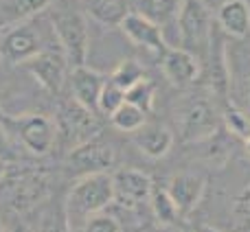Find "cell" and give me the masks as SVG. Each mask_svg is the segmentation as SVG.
Returning <instances> with one entry per match:
<instances>
[{
	"label": "cell",
	"instance_id": "obj_1",
	"mask_svg": "<svg viewBox=\"0 0 250 232\" xmlns=\"http://www.w3.org/2000/svg\"><path fill=\"white\" fill-rule=\"evenodd\" d=\"M114 204V180L110 173H92L77 180L66 195V221L68 228L79 232L90 217L108 211Z\"/></svg>",
	"mask_w": 250,
	"mask_h": 232
},
{
	"label": "cell",
	"instance_id": "obj_2",
	"mask_svg": "<svg viewBox=\"0 0 250 232\" xmlns=\"http://www.w3.org/2000/svg\"><path fill=\"white\" fill-rule=\"evenodd\" d=\"M51 26L68 64L73 68L86 64L88 51H90V31H88L83 13L79 9L57 7L51 16Z\"/></svg>",
	"mask_w": 250,
	"mask_h": 232
},
{
	"label": "cell",
	"instance_id": "obj_3",
	"mask_svg": "<svg viewBox=\"0 0 250 232\" xmlns=\"http://www.w3.org/2000/svg\"><path fill=\"white\" fill-rule=\"evenodd\" d=\"M176 24L180 48L193 53L195 57H202L211 48L213 24L202 0H182L176 13Z\"/></svg>",
	"mask_w": 250,
	"mask_h": 232
},
{
	"label": "cell",
	"instance_id": "obj_4",
	"mask_svg": "<svg viewBox=\"0 0 250 232\" xmlns=\"http://www.w3.org/2000/svg\"><path fill=\"white\" fill-rule=\"evenodd\" d=\"M4 127L16 136V140L26 151L35 155H46L57 142V125L44 114L7 116Z\"/></svg>",
	"mask_w": 250,
	"mask_h": 232
},
{
	"label": "cell",
	"instance_id": "obj_5",
	"mask_svg": "<svg viewBox=\"0 0 250 232\" xmlns=\"http://www.w3.org/2000/svg\"><path fill=\"white\" fill-rule=\"evenodd\" d=\"M55 125H57V140H62V145L68 151L83 145V142L95 140L101 129L95 118V112L83 108L75 99L64 101L60 105Z\"/></svg>",
	"mask_w": 250,
	"mask_h": 232
},
{
	"label": "cell",
	"instance_id": "obj_6",
	"mask_svg": "<svg viewBox=\"0 0 250 232\" xmlns=\"http://www.w3.org/2000/svg\"><path fill=\"white\" fill-rule=\"evenodd\" d=\"M33 20V18H31ZM31 20L11 22L9 29H4L2 38H0V53L13 64H22L29 57L38 55V53L46 51L48 42L44 38V31L40 24Z\"/></svg>",
	"mask_w": 250,
	"mask_h": 232
},
{
	"label": "cell",
	"instance_id": "obj_7",
	"mask_svg": "<svg viewBox=\"0 0 250 232\" xmlns=\"http://www.w3.org/2000/svg\"><path fill=\"white\" fill-rule=\"evenodd\" d=\"M182 140L187 142H202L215 136L220 127V114L215 105L207 97H191L180 110L178 116Z\"/></svg>",
	"mask_w": 250,
	"mask_h": 232
},
{
	"label": "cell",
	"instance_id": "obj_8",
	"mask_svg": "<svg viewBox=\"0 0 250 232\" xmlns=\"http://www.w3.org/2000/svg\"><path fill=\"white\" fill-rule=\"evenodd\" d=\"M22 68L40 83L46 92L57 95L64 86L66 77H68V59H66L62 48H46V51L38 53V55L29 57L22 61Z\"/></svg>",
	"mask_w": 250,
	"mask_h": 232
},
{
	"label": "cell",
	"instance_id": "obj_9",
	"mask_svg": "<svg viewBox=\"0 0 250 232\" xmlns=\"http://www.w3.org/2000/svg\"><path fill=\"white\" fill-rule=\"evenodd\" d=\"M66 162L75 175L83 177L92 175V173H108L117 162V154H114V147L105 145V142H97L95 138V140L70 149Z\"/></svg>",
	"mask_w": 250,
	"mask_h": 232
},
{
	"label": "cell",
	"instance_id": "obj_10",
	"mask_svg": "<svg viewBox=\"0 0 250 232\" xmlns=\"http://www.w3.org/2000/svg\"><path fill=\"white\" fill-rule=\"evenodd\" d=\"M112 180H114V202L119 206L134 211L143 202H149L154 182H151V177L147 173L138 171V169H119L112 175Z\"/></svg>",
	"mask_w": 250,
	"mask_h": 232
},
{
	"label": "cell",
	"instance_id": "obj_11",
	"mask_svg": "<svg viewBox=\"0 0 250 232\" xmlns=\"http://www.w3.org/2000/svg\"><path fill=\"white\" fill-rule=\"evenodd\" d=\"M160 70L169 83L176 88H187L200 77V57L185 48L165 46V51L160 53Z\"/></svg>",
	"mask_w": 250,
	"mask_h": 232
},
{
	"label": "cell",
	"instance_id": "obj_12",
	"mask_svg": "<svg viewBox=\"0 0 250 232\" xmlns=\"http://www.w3.org/2000/svg\"><path fill=\"white\" fill-rule=\"evenodd\" d=\"M119 29L123 31V35L136 46H143L151 53H163L167 42H165L163 29L158 22H154L151 18L143 16L141 11H127L121 20Z\"/></svg>",
	"mask_w": 250,
	"mask_h": 232
},
{
	"label": "cell",
	"instance_id": "obj_13",
	"mask_svg": "<svg viewBox=\"0 0 250 232\" xmlns=\"http://www.w3.org/2000/svg\"><path fill=\"white\" fill-rule=\"evenodd\" d=\"M70 81V92H73V99L77 103H82L83 108L92 110V112H99L97 105H99V95L105 86V79L101 73L88 68L86 64L83 66H75L68 75Z\"/></svg>",
	"mask_w": 250,
	"mask_h": 232
},
{
	"label": "cell",
	"instance_id": "obj_14",
	"mask_svg": "<svg viewBox=\"0 0 250 232\" xmlns=\"http://www.w3.org/2000/svg\"><path fill=\"white\" fill-rule=\"evenodd\" d=\"M169 195L173 197V202L178 204L180 213H189L193 211L200 204V199L204 197V191H207V182L200 173H178V175L171 177L169 182Z\"/></svg>",
	"mask_w": 250,
	"mask_h": 232
},
{
	"label": "cell",
	"instance_id": "obj_15",
	"mask_svg": "<svg viewBox=\"0 0 250 232\" xmlns=\"http://www.w3.org/2000/svg\"><path fill=\"white\" fill-rule=\"evenodd\" d=\"M217 24L226 35L244 39L250 35V4L246 0H226L217 9Z\"/></svg>",
	"mask_w": 250,
	"mask_h": 232
},
{
	"label": "cell",
	"instance_id": "obj_16",
	"mask_svg": "<svg viewBox=\"0 0 250 232\" xmlns=\"http://www.w3.org/2000/svg\"><path fill=\"white\" fill-rule=\"evenodd\" d=\"M134 145L138 147L143 155L151 160L165 158L173 147V134L160 125H143L138 132H134Z\"/></svg>",
	"mask_w": 250,
	"mask_h": 232
},
{
	"label": "cell",
	"instance_id": "obj_17",
	"mask_svg": "<svg viewBox=\"0 0 250 232\" xmlns=\"http://www.w3.org/2000/svg\"><path fill=\"white\" fill-rule=\"evenodd\" d=\"M44 193H46V184L40 177H22L13 184L9 202L16 208H26L31 204L40 202V197H44Z\"/></svg>",
	"mask_w": 250,
	"mask_h": 232
},
{
	"label": "cell",
	"instance_id": "obj_18",
	"mask_svg": "<svg viewBox=\"0 0 250 232\" xmlns=\"http://www.w3.org/2000/svg\"><path fill=\"white\" fill-rule=\"evenodd\" d=\"M149 206H151V213H154L156 221H158L160 226H173L178 221V217H180V208L173 202V197L169 195L167 189L151 191Z\"/></svg>",
	"mask_w": 250,
	"mask_h": 232
},
{
	"label": "cell",
	"instance_id": "obj_19",
	"mask_svg": "<svg viewBox=\"0 0 250 232\" xmlns=\"http://www.w3.org/2000/svg\"><path fill=\"white\" fill-rule=\"evenodd\" d=\"M110 123H112L119 132L134 134L147 123V112L141 108H136L134 103H127V101H125L121 108L110 116Z\"/></svg>",
	"mask_w": 250,
	"mask_h": 232
},
{
	"label": "cell",
	"instance_id": "obj_20",
	"mask_svg": "<svg viewBox=\"0 0 250 232\" xmlns=\"http://www.w3.org/2000/svg\"><path fill=\"white\" fill-rule=\"evenodd\" d=\"M88 11L101 24L119 26L125 18V13H127V9H125V4L121 0H90L88 2Z\"/></svg>",
	"mask_w": 250,
	"mask_h": 232
},
{
	"label": "cell",
	"instance_id": "obj_21",
	"mask_svg": "<svg viewBox=\"0 0 250 232\" xmlns=\"http://www.w3.org/2000/svg\"><path fill=\"white\" fill-rule=\"evenodd\" d=\"M51 4V0H4L2 11L11 22L31 20Z\"/></svg>",
	"mask_w": 250,
	"mask_h": 232
},
{
	"label": "cell",
	"instance_id": "obj_22",
	"mask_svg": "<svg viewBox=\"0 0 250 232\" xmlns=\"http://www.w3.org/2000/svg\"><path fill=\"white\" fill-rule=\"evenodd\" d=\"M143 79H145V70H143V66L138 64L136 59H123L121 64L114 68V73L110 75V81L117 83L123 90H129V88L136 86Z\"/></svg>",
	"mask_w": 250,
	"mask_h": 232
},
{
	"label": "cell",
	"instance_id": "obj_23",
	"mask_svg": "<svg viewBox=\"0 0 250 232\" xmlns=\"http://www.w3.org/2000/svg\"><path fill=\"white\" fill-rule=\"evenodd\" d=\"M154 99H156V86L147 77L143 79V81H138L136 86H132L129 90H125V101L134 103L136 108L145 110V112H151Z\"/></svg>",
	"mask_w": 250,
	"mask_h": 232
},
{
	"label": "cell",
	"instance_id": "obj_24",
	"mask_svg": "<svg viewBox=\"0 0 250 232\" xmlns=\"http://www.w3.org/2000/svg\"><path fill=\"white\" fill-rule=\"evenodd\" d=\"M178 0H141V13L151 18L154 22H167L178 13Z\"/></svg>",
	"mask_w": 250,
	"mask_h": 232
},
{
	"label": "cell",
	"instance_id": "obj_25",
	"mask_svg": "<svg viewBox=\"0 0 250 232\" xmlns=\"http://www.w3.org/2000/svg\"><path fill=\"white\" fill-rule=\"evenodd\" d=\"M222 120L226 123L229 132L235 134V136L244 138V140L250 136V116L246 110H239L235 105H226V110L222 112Z\"/></svg>",
	"mask_w": 250,
	"mask_h": 232
},
{
	"label": "cell",
	"instance_id": "obj_26",
	"mask_svg": "<svg viewBox=\"0 0 250 232\" xmlns=\"http://www.w3.org/2000/svg\"><path fill=\"white\" fill-rule=\"evenodd\" d=\"M123 103H125V90L119 88L117 83L105 81L104 90H101V95H99V105H97V110L105 116H112Z\"/></svg>",
	"mask_w": 250,
	"mask_h": 232
},
{
	"label": "cell",
	"instance_id": "obj_27",
	"mask_svg": "<svg viewBox=\"0 0 250 232\" xmlns=\"http://www.w3.org/2000/svg\"><path fill=\"white\" fill-rule=\"evenodd\" d=\"M79 232H121V221L114 215H108V213H99V215L90 217L86 224L82 226Z\"/></svg>",
	"mask_w": 250,
	"mask_h": 232
},
{
	"label": "cell",
	"instance_id": "obj_28",
	"mask_svg": "<svg viewBox=\"0 0 250 232\" xmlns=\"http://www.w3.org/2000/svg\"><path fill=\"white\" fill-rule=\"evenodd\" d=\"M235 215L242 221V226H246L250 230V182L246 189L239 193V197L235 199Z\"/></svg>",
	"mask_w": 250,
	"mask_h": 232
},
{
	"label": "cell",
	"instance_id": "obj_29",
	"mask_svg": "<svg viewBox=\"0 0 250 232\" xmlns=\"http://www.w3.org/2000/svg\"><path fill=\"white\" fill-rule=\"evenodd\" d=\"M16 158V151H13L11 138H9V129L4 127V123H0V160H13Z\"/></svg>",
	"mask_w": 250,
	"mask_h": 232
},
{
	"label": "cell",
	"instance_id": "obj_30",
	"mask_svg": "<svg viewBox=\"0 0 250 232\" xmlns=\"http://www.w3.org/2000/svg\"><path fill=\"white\" fill-rule=\"evenodd\" d=\"M244 110L250 112V75L246 77V81H244Z\"/></svg>",
	"mask_w": 250,
	"mask_h": 232
},
{
	"label": "cell",
	"instance_id": "obj_31",
	"mask_svg": "<svg viewBox=\"0 0 250 232\" xmlns=\"http://www.w3.org/2000/svg\"><path fill=\"white\" fill-rule=\"evenodd\" d=\"M195 232H222V230L213 228V226H198V228H195Z\"/></svg>",
	"mask_w": 250,
	"mask_h": 232
},
{
	"label": "cell",
	"instance_id": "obj_32",
	"mask_svg": "<svg viewBox=\"0 0 250 232\" xmlns=\"http://www.w3.org/2000/svg\"><path fill=\"white\" fill-rule=\"evenodd\" d=\"M7 175V160H0V180Z\"/></svg>",
	"mask_w": 250,
	"mask_h": 232
},
{
	"label": "cell",
	"instance_id": "obj_33",
	"mask_svg": "<svg viewBox=\"0 0 250 232\" xmlns=\"http://www.w3.org/2000/svg\"><path fill=\"white\" fill-rule=\"evenodd\" d=\"M13 232H31L29 228H26V226H16V230Z\"/></svg>",
	"mask_w": 250,
	"mask_h": 232
},
{
	"label": "cell",
	"instance_id": "obj_34",
	"mask_svg": "<svg viewBox=\"0 0 250 232\" xmlns=\"http://www.w3.org/2000/svg\"><path fill=\"white\" fill-rule=\"evenodd\" d=\"M4 118H7V116L2 114V108H0V123H4Z\"/></svg>",
	"mask_w": 250,
	"mask_h": 232
},
{
	"label": "cell",
	"instance_id": "obj_35",
	"mask_svg": "<svg viewBox=\"0 0 250 232\" xmlns=\"http://www.w3.org/2000/svg\"><path fill=\"white\" fill-rule=\"evenodd\" d=\"M246 149H248V154H250V136L246 138Z\"/></svg>",
	"mask_w": 250,
	"mask_h": 232
},
{
	"label": "cell",
	"instance_id": "obj_36",
	"mask_svg": "<svg viewBox=\"0 0 250 232\" xmlns=\"http://www.w3.org/2000/svg\"><path fill=\"white\" fill-rule=\"evenodd\" d=\"M0 232H4V230H2V224H0Z\"/></svg>",
	"mask_w": 250,
	"mask_h": 232
},
{
	"label": "cell",
	"instance_id": "obj_37",
	"mask_svg": "<svg viewBox=\"0 0 250 232\" xmlns=\"http://www.w3.org/2000/svg\"><path fill=\"white\" fill-rule=\"evenodd\" d=\"M178 232H185V230H178Z\"/></svg>",
	"mask_w": 250,
	"mask_h": 232
}]
</instances>
